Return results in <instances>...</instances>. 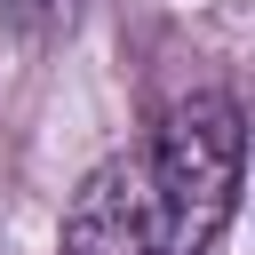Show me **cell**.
<instances>
[{"mask_svg": "<svg viewBox=\"0 0 255 255\" xmlns=\"http://www.w3.org/2000/svg\"><path fill=\"white\" fill-rule=\"evenodd\" d=\"M239 159H247V128H239L231 96L199 88V96L167 104V120L143 143V167H151V191H159V215H167V255H207L231 231Z\"/></svg>", "mask_w": 255, "mask_h": 255, "instance_id": "obj_1", "label": "cell"}, {"mask_svg": "<svg viewBox=\"0 0 255 255\" xmlns=\"http://www.w3.org/2000/svg\"><path fill=\"white\" fill-rule=\"evenodd\" d=\"M64 255H167V215H159L143 143L112 151L72 191V207H64Z\"/></svg>", "mask_w": 255, "mask_h": 255, "instance_id": "obj_2", "label": "cell"}, {"mask_svg": "<svg viewBox=\"0 0 255 255\" xmlns=\"http://www.w3.org/2000/svg\"><path fill=\"white\" fill-rule=\"evenodd\" d=\"M64 16H72V0H0V24L8 32H32V40H48Z\"/></svg>", "mask_w": 255, "mask_h": 255, "instance_id": "obj_3", "label": "cell"}]
</instances>
